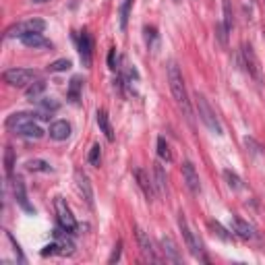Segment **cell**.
I'll use <instances>...</instances> for the list:
<instances>
[{"label":"cell","instance_id":"5bb4252c","mask_svg":"<svg viewBox=\"0 0 265 265\" xmlns=\"http://www.w3.org/2000/svg\"><path fill=\"white\" fill-rule=\"evenodd\" d=\"M50 137L54 141H64L71 137V124L66 120H56L50 124Z\"/></svg>","mask_w":265,"mask_h":265},{"label":"cell","instance_id":"9a60e30c","mask_svg":"<svg viewBox=\"0 0 265 265\" xmlns=\"http://www.w3.org/2000/svg\"><path fill=\"white\" fill-rule=\"evenodd\" d=\"M13 195H15V199H17V203L25 209V211H33V207H31V203L27 201V193H25V184H23V180L21 178H13Z\"/></svg>","mask_w":265,"mask_h":265},{"label":"cell","instance_id":"f1b7e54d","mask_svg":"<svg viewBox=\"0 0 265 265\" xmlns=\"http://www.w3.org/2000/svg\"><path fill=\"white\" fill-rule=\"evenodd\" d=\"M224 178H226V182H228V187H230V189H234V191L243 189V180H241V176H238L236 172H232V170H224Z\"/></svg>","mask_w":265,"mask_h":265},{"label":"cell","instance_id":"277c9868","mask_svg":"<svg viewBox=\"0 0 265 265\" xmlns=\"http://www.w3.org/2000/svg\"><path fill=\"white\" fill-rule=\"evenodd\" d=\"M178 228H180V232H182L184 243H187V249L191 251V255H193L195 259H201V261H205V257H203V249H201V243H199V241L195 238L193 230L189 228V224H187V218H184L182 214L178 216Z\"/></svg>","mask_w":265,"mask_h":265},{"label":"cell","instance_id":"836d02e7","mask_svg":"<svg viewBox=\"0 0 265 265\" xmlns=\"http://www.w3.org/2000/svg\"><path fill=\"white\" fill-rule=\"evenodd\" d=\"M145 42H147V46H149V48H153V46H155V42H157V33H155V29H153V27H145Z\"/></svg>","mask_w":265,"mask_h":265},{"label":"cell","instance_id":"ba28073f","mask_svg":"<svg viewBox=\"0 0 265 265\" xmlns=\"http://www.w3.org/2000/svg\"><path fill=\"white\" fill-rule=\"evenodd\" d=\"M36 118H50V116L44 114V112H40V114H31V112H15V114H11V116L7 118L5 126H7L9 130H17V128H21V126L33 122Z\"/></svg>","mask_w":265,"mask_h":265},{"label":"cell","instance_id":"484cf974","mask_svg":"<svg viewBox=\"0 0 265 265\" xmlns=\"http://www.w3.org/2000/svg\"><path fill=\"white\" fill-rule=\"evenodd\" d=\"M25 168H27L29 172H52L50 164L44 162V160H29V162L25 164Z\"/></svg>","mask_w":265,"mask_h":265},{"label":"cell","instance_id":"8fae6325","mask_svg":"<svg viewBox=\"0 0 265 265\" xmlns=\"http://www.w3.org/2000/svg\"><path fill=\"white\" fill-rule=\"evenodd\" d=\"M137 243H139V249H141V253H143V257L145 259H149V261H160V257L155 255V249H153V243H151V238H149V234L145 230H141V228H137Z\"/></svg>","mask_w":265,"mask_h":265},{"label":"cell","instance_id":"ac0fdd59","mask_svg":"<svg viewBox=\"0 0 265 265\" xmlns=\"http://www.w3.org/2000/svg\"><path fill=\"white\" fill-rule=\"evenodd\" d=\"M15 132H17V135H21V137H29V139H40V137H44V128L38 126L36 122H29V124L17 128Z\"/></svg>","mask_w":265,"mask_h":265},{"label":"cell","instance_id":"44dd1931","mask_svg":"<svg viewBox=\"0 0 265 265\" xmlns=\"http://www.w3.org/2000/svg\"><path fill=\"white\" fill-rule=\"evenodd\" d=\"M21 42L27 46V48H42V46H50V42L44 40L42 33H25L21 38Z\"/></svg>","mask_w":265,"mask_h":265},{"label":"cell","instance_id":"8d00e7d4","mask_svg":"<svg viewBox=\"0 0 265 265\" xmlns=\"http://www.w3.org/2000/svg\"><path fill=\"white\" fill-rule=\"evenodd\" d=\"M211 228L218 232V236H220V238H224V241H230V234H226V230H224V228H222L218 222H211Z\"/></svg>","mask_w":265,"mask_h":265},{"label":"cell","instance_id":"f35d334b","mask_svg":"<svg viewBox=\"0 0 265 265\" xmlns=\"http://www.w3.org/2000/svg\"><path fill=\"white\" fill-rule=\"evenodd\" d=\"M108 66L112 71H116V48H112L110 54H108Z\"/></svg>","mask_w":265,"mask_h":265},{"label":"cell","instance_id":"1f68e13d","mask_svg":"<svg viewBox=\"0 0 265 265\" xmlns=\"http://www.w3.org/2000/svg\"><path fill=\"white\" fill-rule=\"evenodd\" d=\"M130 5H132V0H124L122 7H120V29L124 31L126 25H128V13H130Z\"/></svg>","mask_w":265,"mask_h":265},{"label":"cell","instance_id":"74e56055","mask_svg":"<svg viewBox=\"0 0 265 265\" xmlns=\"http://www.w3.org/2000/svg\"><path fill=\"white\" fill-rule=\"evenodd\" d=\"M42 255H44V257H48V255H58V243L46 245V247H44V251H42Z\"/></svg>","mask_w":265,"mask_h":265},{"label":"cell","instance_id":"d6a6232c","mask_svg":"<svg viewBox=\"0 0 265 265\" xmlns=\"http://www.w3.org/2000/svg\"><path fill=\"white\" fill-rule=\"evenodd\" d=\"M87 160H89L91 166H99V160H102V147H99V145H93Z\"/></svg>","mask_w":265,"mask_h":265},{"label":"cell","instance_id":"ffe728a7","mask_svg":"<svg viewBox=\"0 0 265 265\" xmlns=\"http://www.w3.org/2000/svg\"><path fill=\"white\" fill-rule=\"evenodd\" d=\"M97 124H99V128H102V132L106 135V139L108 141H114V130H112V124H110V120H108V114H106V110H97Z\"/></svg>","mask_w":265,"mask_h":265},{"label":"cell","instance_id":"83f0119b","mask_svg":"<svg viewBox=\"0 0 265 265\" xmlns=\"http://www.w3.org/2000/svg\"><path fill=\"white\" fill-rule=\"evenodd\" d=\"M13 170H15V151H13V147H7L5 149V172L9 178L13 176Z\"/></svg>","mask_w":265,"mask_h":265},{"label":"cell","instance_id":"7c38bea8","mask_svg":"<svg viewBox=\"0 0 265 265\" xmlns=\"http://www.w3.org/2000/svg\"><path fill=\"white\" fill-rule=\"evenodd\" d=\"M79 56L83 66H91V56H93V42L87 31H81L79 36Z\"/></svg>","mask_w":265,"mask_h":265},{"label":"cell","instance_id":"e0dca14e","mask_svg":"<svg viewBox=\"0 0 265 265\" xmlns=\"http://www.w3.org/2000/svg\"><path fill=\"white\" fill-rule=\"evenodd\" d=\"M232 224H234V232H236L238 236H243V238H255L257 236L255 234V228L249 222H245L241 218H234V220H232Z\"/></svg>","mask_w":265,"mask_h":265},{"label":"cell","instance_id":"5b68a950","mask_svg":"<svg viewBox=\"0 0 265 265\" xmlns=\"http://www.w3.org/2000/svg\"><path fill=\"white\" fill-rule=\"evenodd\" d=\"M36 77H38V73L31 71V69H9L3 75V79L9 85H13V87H29L31 81L36 79Z\"/></svg>","mask_w":265,"mask_h":265},{"label":"cell","instance_id":"6da1fadb","mask_svg":"<svg viewBox=\"0 0 265 265\" xmlns=\"http://www.w3.org/2000/svg\"><path fill=\"white\" fill-rule=\"evenodd\" d=\"M168 83H170V91L176 99V104L182 108L187 120L191 122L193 120V112H191V104H189V93H187V87H184V79H182V73L178 69L176 62H170L168 64Z\"/></svg>","mask_w":265,"mask_h":265},{"label":"cell","instance_id":"8992f818","mask_svg":"<svg viewBox=\"0 0 265 265\" xmlns=\"http://www.w3.org/2000/svg\"><path fill=\"white\" fill-rule=\"evenodd\" d=\"M54 205H56V216H58V224L66 230V232H75L77 230V220H75V216H73V211H71V207L66 205V201L62 197H58L56 201H54Z\"/></svg>","mask_w":265,"mask_h":265},{"label":"cell","instance_id":"4fadbf2b","mask_svg":"<svg viewBox=\"0 0 265 265\" xmlns=\"http://www.w3.org/2000/svg\"><path fill=\"white\" fill-rule=\"evenodd\" d=\"M160 243H162V253L166 255V259L172 261V263H182V255H180L176 243L170 236H162Z\"/></svg>","mask_w":265,"mask_h":265},{"label":"cell","instance_id":"7a4b0ae2","mask_svg":"<svg viewBox=\"0 0 265 265\" xmlns=\"http://www.w3.org/2000/svg\"><path fill=\"white\" fill-rule=\"evenodd\" d=\"M195 106H197V112H199V118H201V122L214 132V135H222V124H220V118L218 114L214 112V108L207 104V99L197 93V99H195Z\"/></svg>","mask_w":265,"mask_h":265},{"label":"cell","instance_id":"d4e9b609","mask_svg":"<svg viewBox=\"0 0 265 265\" xmlns=\"http://www.w3.org/2000/svg\"><path fill=\"white\" fill-rule=\"evenodd\" d=\"M44 89H46V81H42V79H38L36 83H31L29 87H27V99H31V102H33V99H38L42 93H44Z\"/></svg>","mask_w":265,"mask_h":265},{"label":"cell","instance_id":"ab89813d","mask_svg":"<svg viewBox=\"0 0 265 265\" xmlns=\"http://www.w3.org/2000/svg\"><path fill=\"white\" fill-rule=\"evenodd\" d=\"M33 3H38V5H42V3H48V0H33Z\"/></svg>","mask_w":265,"mask_h":265},{"label":"cell","instance_id":"d6986e66","mask_svg":"<svg viewBox=\"0 0 265 265\" xmlns=\"http://www.w3.org/2000/svg\"><path fill=\"white\" fill-rule=\"evenodd\" d=\"M54 236H56V243H58V255H73L75 253V245L73 241H69L60 230L54 232Z\"/></svg>","mask_w":265,"mask_h":265},{"label":"cell","instance_id":"f546056e","mask_svg":"<svg viewBox=\"0 0 265 265\" xmlns=\"http://www.w3.org/2000/svg\"><path fill=\"white\" fill-rule=\"evenodd\" d=\"M69 69H71V60L69 58H60V60H54L52 64H48L50 73H62V71H69Z\"/></svg>","mask_w":265,"mask_h":265},{"label":"cell","instance_id":"9c48e42d","mask_svg":"<svg viewBox=\"0 0 265 265\" xmlns=\"http://www.w3.org/2000/svg\"><path fill=\"white\" fill-rule=\"evenodd\" d=\"M182 178H184V182H187V187H189V191H191L193 195L201 193V180H199V174H197L195 166H193L191 162H184V164H182Z\"/></svg>","mask_w":265,"mask_h":265},{"label":"cell","instance_id":"52a82bcc","mask_svg":"<svg viewBox=\"0 0 265 265\" xmlns=\"http://www.w3.org/2000/svg\"><path fill=\"white\" fill-rule=\"evenodd\" d=\"M241 54H243V62H245V66H247V73H249L255 81H261V66H259V58H257L255 50H253L249 44H245L243 50H241Z\"/></svg>","mask_w":265,"mask_h":265},{"label":"cell","instance_id":"d590c367","mask_svg":"<svg viewBox=\"0 0 265 265\" xmlns=\"http://www.w3.org/2000/svg\"><path fill=\"white\" fill-rule=\"evenodd\" d=\"M120 251H122V243L118 241L116 247H114V251H112V255H110V259H108V263H116L120 259Z\"/></svg>","mask_w":265,"mask_h":265},{"label":"cell","instance_id":"603a6c76","mask_svg":"<svg viewBox=\"0 0 265 265\" xmlns=\"http://www.w3.org/2000/svg\"><path fill=\"white\" fill-rule=\"evenodd\" d=\"M222 9H224V27H226V31L230 33L232 31V27H234V13H232V5H230V0H224L222 3Z\"/></svg>","mask_w":265,"mask_h":265},{"label":"cell","instance_id":"4316f807","mask_svg":"<svg viewBox=\"0 0 265 265\" xmlns=\"http://www.w3.org/2000/svg\"><path fill=\"white\" fill-rule=\"evenodd\" d=\"M81 79L79 77H75L73 81H71V85H69V99L73 104H79V97H81Z\"/></svg>","mask_w":265,"mask_h":265},{"label":"cell","instance_id":"e575fe53","mask_svg":"<svg viewBox=\"0 0 265 265\" xmlns=\"http://www.w3.org/2000/svg\"><path fill=\"white\" fill-rule=\"evenodd\" d=\"M216 36L220 38V44H222V46H226V44H228V31H226V27H224L222 23H218V25H216Z\"/></svg>","mask_w":265,"mask_h":265},{"label":"cell","instance_id":"3957f363","mask_svg":"<svg viewBox=\"0 0 265 265\" xmlns=\"http://www.w3.org/2000/svg\"><path fill=\"white\" fill-rule=\"evenodd\" d=\"M46 29V21L42 19H29V21H23V23H15L11 25L7 31H5V38L11 40V38H23L25 33H42Z\"/></svg>","mask_w":265,"mask_h":265},{"label":"cell","instance_id":"2e32d148","mask_svg":"<svg viewBox=\"0 0 265 265\" xmlns=\"http://www.w3.org/2000/svg\"><path fill=\"white\" fill-rule=\"evenodd\" d=\"M132 174H135V178H137V182H139V187H141V191H143V195L149 199H153V195H155V191H153V184L149 182V176L145 174V170H141V168H135L132 170Z\"/></svg>","mask_w":265,"mask_h":265},{"label":"cell","instance_id":"30bf717a","mask_svg":"<svg viewBox=\"0 0 265 265\" xmlns=\"http://www.w3.org/2000/svg\"><path fill=\"white\" fill-rule=\"evenodd\" d=\"M75 182H77V191L81 193V197L85 199V203L89 207H93V189H91V182L87 178V174L83 170H77L75 172Z\"/></svg>","mask_w":265,"mask_h":265},{"label":"cell","instance_id":"60d3db41","mask_svg":"<svg viewBox=\"0 0 265 265\" xmlns=\"http://www.w3.org/2000/svg\"><path fill=\"white\" fill-rule=\"evenodd\" d=\"M251 3H255V0H251Z\"/></svg>","mask_w":265,"mask_h":265},{"label":"cell","instance_id":"cb8c5ba5","mask_svg":"<svg viewBox=\"0 0 265 265\" xmlns=\"http://www.w3.org/2000/svg\"><path fill=\"white\" fill-rule=\"evenodd\" d=\"M36 102H38L40 110H42L44 114H48V116L60 108V104L56 102V99H52V97H42V99H36Z\"/></svg>","mask_w":265,"mask_h":265},{"label":"cell","instance_id":"7402d4cb","mask_svg":"<svg viewBox=\"0 0 265 265\" xmlns=\"http://www.w3.org/2000/svg\"><path fill=\"white\" fill-rule=\"evenodd\" d=\"M153 174H155V184H157L160 193L166 195V191H168V176H166L162 164H155V166H153Z\"/></svg>","mask_w":265,"mask_h":265},{"label":"cell","instance_id":"4dcf8cb0","mask_svg":"<svg viewBox=\"0 0 265 265\" xmlns=\"http://www.w3.org/2000/svg\"><path fill=\"white\" fill-rule=\"evenodd\" d=\"M157 155L166 162H172V151H170V147H168L164 137H157Z\"/></svg>","mask_w":265,"mask_h":265}]
</instances>
